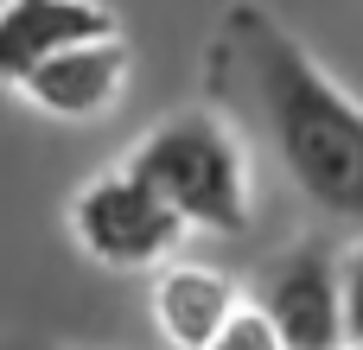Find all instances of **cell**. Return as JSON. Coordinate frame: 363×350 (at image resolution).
Instances as JSON below:
<instances>
[{
  "label": "cell",
  "instance_id": "obj_1",
  "mask_svg": "<svg viewBox=\"0 0 363 350\" xmlns=\"http://www.w3.org/2000/svg\"><path fill=\"white\" fill-rule=\"evenodd\" d=\"M211 108L325 217L363 230V102L255 0L223 6L204 45Z\"/></svg>",
  "mask_w": 363,
  "mask_h": 350
},
{
  "label": "cell",
  "instance_id": "obj_2",
  "mask_svg": "<svg viewBox=\"0 0 363 350\" xmlns=\"http://www.w3.org/2000/svg\"><path fill=\"white\" fill-rule=\"evenodd\" d=\"M134 166L179 217L204 236H242L249 230V140L217 108H179L153 134L134 140L121 159Z\"/></svg>",
  "mask_w": 363,
  "mask_h": 350
},
{
  "label": "cell",
  "instance_id": "obj_3",
  "mask_svg": "<svg viewBox=\"0 0 363 350\" xmlns=\"http://www.w3.org/2000/svg\"><path fill=\"white\" fill-rule=\"evenodd\" d=\"M70 236L102 268H166L185 242V217L134 166H115L70 198Z\"/></svg>",
  "mask_w": 363,
  "mask_h": 350
},
{
  "label": "cell",
  "instance_id": "obj_4",
  "mask_svg": "<svg viewBox=\"0 0 363 350\" xmlns=\"http://www.w3.org/2000/svg\"><path fill=\"white\" fill-rule=\"evenodd\" d=\"M255 306L274 319L287 350H345V255L325 236L287 249L262 274Z\"/></svg>",
  "mask_w": 363,
  "mask_h": 350
},
{
  "label": "cell",
  "instance_id": "obj_5",
  "mask_svg": "<svg viewBox=\"0 0 363 350\" xmlns=\"http://www.w3.org/2000/svg\"><path fill=\"white\" fill-rule=\"evenodd\" d=\"M128 70H134V57H128L121 32H102V38L64 45L45 64H32L19 77V96L51 121H96V115H108L121 102Z\"/></svg>",
  "mask_w": 363,
  "mask_h": 350
},
{
  "label": "cell",
  "instance_id": "obj_6",
  "mask_svg": "<svg viewBox=\"0 0 363 350\" xmlns=\"http://www.w3.org/2000/svg\"><path fill=\"white\" fill-rule=\"evenodd\" d=\"M102 32H121L102 0H0V83L19 89L32 64Z\"/></svg>",
  "mask_w": 363,
  "mask_h": 350
},
{
  "label": "cell",
  "instance_id": "obj_7",
  "mask_svg": "<svg viewBox=\"0 0 363 350\" xmlns=\"http://www.w3.org/2000/svg\"><path fill=\"white\" fill-rule=\"evenodd\" d=\"M236 300L242 293L230 287V274L198 268V261H166L153 274V325L172 350H204L217 325L236 312Z\"/></svg>",
  "mask_w": 363,
  "mask_h": 350
},
{
  "label": "cell",
  "instance_id": "obj_8",
  "mask_svg": "<svg viewBox=\"0 0 363 350\" xmlns=\"http://www.w3.org/2000/svg\"><path fill=\"white\" fill-rule=\"evenodd\" d=\"M204 350H287V344H281L274 319H268L255 300H236V312L217 325V338H211Z\"/></svg>",
  "mask_w": 363,
  "mask_h": 350
},
{
  "label": "cell",
  "instance_id": "obj_9",
  "mask_svg": "<svg viewBox=\"0 0 363 350\" xmlns=\"http://www.w3.org/2000/svg\"><path fill=\"white\" fill-rule=\"evenodd\" d=\"M363 344V242L345 255V350Z\"/></svg>",
  "mask_w": 363,
  "mask_h": 350
},
{
  "label": "cell",
  "instance_id": "obj_10",
  "mask_svg": "<svg viewBox=\"0 0 363 350\" xmlns=\"http://www.w3.org/2000/svg\"><path fill=\"white\" fill-rule=\"evenodd\" d=\"M351 350H363V344H351Z\"/></svg>",
  "mask_w": 363,
  "mask_h": 350
}]
</instances>
